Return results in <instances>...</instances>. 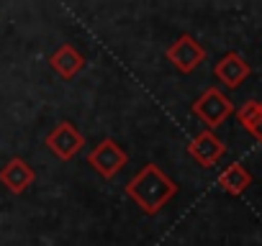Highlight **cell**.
<instances>
[{"instance_id":"1","label":"cell","mask_w":262,"mask_h":246,"mask_svg":"<svg viewBox=\"0 0 262 246\" xmlns=\"http://www.w3.org/2000/svg\"><path fill=\"white\" fill-rule=\"evenodd\" d=\"M123 192L134 200V205L147 213V215H157L175 195H178V185L170 175H165L157 164H144L134 177L123 185Z\"/></svg>"},{"instance_id":"2","label":"cell","mask_w":262,"mask_h":246,"mask_svg":"<svg viewBox=\"0 0 262 246\" xmlns=\"http://www.w3.org/2000/svg\"><path fill=\"white\" fill-rule=\"evenodd\" d=\"M193 115L195 118H201L206 126H208V131H213V129H219L221 123L234 113V103L219 90V87H208V90H203V95L193 103Z\"/></svg>"},{"instance_id":"3","label":"cell","mask_w":262,"mask_h":246,"mask_svg":"<svg viewBox=\"0 0 262 246\" xmlns=\"http://www.w3.org/2000/svg\"><path fill=\"white\" fill-rule=\"evenodd\" d=\"M88 164L103 177V180H113L126 164H128V154L121 149V144L116 139H103L100 144H95V149L88 154Z\"/></svg>"},{"instance_id":"4","label":"cell","mask_w":262,"mask_h":246,"mask_svg":"<svg viewBox=\"0 0 262 246\" xmlns=\"http://www.w3.org/2000/svg\"><path fill=\"white\" fill-rule=\"evenodd\" d=\"M165 57H167V62H170L178 72L190 75V72H195V69L203 64V59H206V49L201 46V41H198L195 36L183 34V36H178V39L167 46Z\"/></svg>"},{"instance_id":"5","label":"cell","mask_w":262,"mask_h":246,"mask_svg":"<svg viewBox=\"0 0 262 246\" xmlns=\"http://www.w3.org/2000/svg\"><path fill=\"white\" fill-rule=\"evenodd\" d=\"M44 144H47V149H49L59 162H70V159H75L77 152L85 146V136L72 126L70 120H62L59 126H54V129L47 134Z\"/></svg>"},{"instance_id":"6","label":"cell","mask_w":262,"mask_h":246,"mask_svg":"<svg viewBox=\"0 0 262 246\" xmlns=\"http://www.w3.org/2000/svg\"><path fill=\"white\" fill-rule=\"evenodd\" d=\"M188 154L193 157V162L195 164H201V167H213L224 154H226V144L216 136V131H201V134H195L193 139H190V144H188Z\"/></svg>"},{"instance_id":"7","label":"cell","mask_w":262,"mask_h":246,"mask_svg":"<svg viewBox=\"0 0 262 246\" xmlns=\"http://www.w3.org/2000/svg\"><path fill=\"white\" fill-rule=\"evenodd\" d=\"M249 72H252V69H249L247 59H244L242 54H236V52L224 54V57L216 62V67H213L216 80L224 82V87H229V90H236V87L249 77Z\"/></svg>"},{"instance_id":"8","label":"cell","mask_w":262,"mask_h":246,"mask_svg":"<svg viewBox=\"0 0 262 246\" xmlns=\"http://www.w3.org/2000/svg\"><path fill=\"white\" fill-rule=\"evenodd\" d=\"M34 180H36V172L21 157H13L3 169H0V185H6L13 195H24L34 185Z\"/></svg>"},{"instance_id":"9","label":"cell","mask_w":262,"mask_h":246,"mask_svg":"<svg viewBox=\"0 0 262 246\" xmlns=\"http://www.w3.org/2000/svg\"><path fill=\"white\" fill-rule=\"evenodd\" d=\"M49 64H52V69L59 75V77H64V80H72L82 67H85V57L72 46V44H62L54 54H52V59H49Z\"/></svg>"},{"instance_id":"10","label":"cell","mask_w":262,"mask_h":246,"mask_svg":"<svg viewBox=\"0 0 262 246\" xmlns=\"http://www.w3.org/2000/svg\"><path fill=\"white\" fill-rule=\"evenodd\" d=\"M219 187L224 190V192H229V195H242L249 185H252V175L247 172V167L244 164H229L221 175H219Z\"/></svg>"},{"instance_id":"11","label":"cell","mask_w":262,"mask_h":246,"mask_svg":"<svg viewBox=\"0 0 262 246\" xmlns=\"http://www.w3.org/2000/svg\"><path fill=\"white\" fill-rule=\"evenodd\" d=\"M259 110H262V103H259V100H247V103H244V105L236 110V118H239L242 126H247V123H249V120H252Z\"/></svg>"},{"instance_id":"12","label":"cell","mask_w":262,"mask_h":246,"mask_svg":"<svg viewBox=\"0 0 262 246\" xmlns=\"http://www.w3.org/2000/svg\"><path fill=\"white\" fill-rule=\"evenodd\" d=\"M244 129H247V131H249L257 141H262V110H259V113H257V115H254V118L247 123Z\"/></svg>"}]
</instances>
